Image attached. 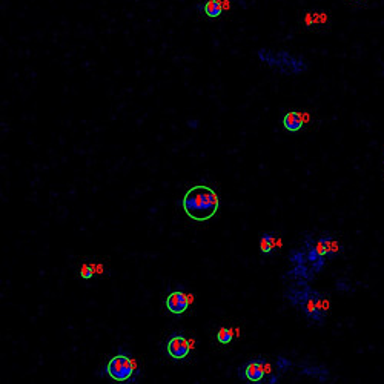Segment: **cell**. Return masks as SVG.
<instances>
[{"mask_svg": "<svg viewBox=\"0 0 384 384\" xmlns=\"http://www.w3.org/2000/svg\"><path fill=\"white\" fill-rule=\"evenodd\" d=\"M284 298L295 309L301 311L308 323L312 326H323L329 312V301L326 294H321L308 281H287Z\"/></svg>", "mask_w": 384, "mask_h": 384, "instance_id": "cell-1", "label": "cell"}, {"mask_svg": "<svg viewBox=\"0 0 384 384\" xmlns=\"http://www.w3.org/2000/svg\"><path fill=\"white\" fill-rule=\"evenodd\" d=\"M182 207L191 220L207 221L218 212L220 198L212 188L195 185L186 191L182 200Z\"/></svg>", "mask_w": 384, "mask_h": 384, "instance_id": "cell-2", "label": "cell"}, {"mask_svg": "<svg viewBox=\"0 0 384 384\" xmlns=\"http://www.w3.org/2000/svg\"><path fill=\"white\" fill-rule=\"evenodd\" d=\"M257 57L260 62L269 68H274L286 75H300L308 71V62L303 56H295L287 51H275L272 53L267 48H261L257 51Z\"/></svg>", "mask_w": 384, "mask_h": 384, "instance_id": "cell-3", "label": "cell"}, {"mask_svg": "<svg viewBox=\"0 0 384 384\" xmlns=\"http://www.w3.org/2000/svg\"><path fill=\"white\" fill-rule=\"evenodd\" d=\"M106 374L108 377L116 383H132L138 374V366L125 350H119L106 364Z\"/></svg>", "mask_w": 384, "mask_h": 384, "instance_id": "cell-4", "label": "cell"}, {"mask_svg": "<svg viewBox=\"0 0 384 384\" xmlns=\"http://www.w3.org/2000/svg\"><path fill=\"white\" fill-rule=\"evenodd\" d=\"M303 249H305V254H306L308 264L314 269L315 274H320V272L324 269L327 258L320 254V251L317 248V235L315 234L309 232L305 235V238H303Z\"/></svg>", "mask_w": 384, "mask_h": 384, "instance_id": "cell-5", "label": "cell"}, {"mask_svg": "<svg viewBox=\"0 0 384 384\" xmlns=\"http://www.w3.org/2000/svg\"><path fill=\"white\" fill-rule=\"evenodd\" d=\"M266 360H252L240 366L238 377L242 380H246L252 384H260L263 383L266 377Z\"/></svg>", "mask_w": 384, "mask_h": 384, "instance_id": "cell-6", "label": "cell"}, {"mask_svg": "<svg viewBox=\"0 0 384 384\" xmlns=\"http://www.w3.org/2000/svg\"><path fill=\"white\" fill-rule=\"evenodd\" d=\"M192 343L194 341L186 340L183 335H172L166 343V352L172 360H185L191 354Z\"/></svg>", "mask_w": 384, "mask_h": 384, "instance_id": "cell-7", "label": "cell"}, {"mask_svg": "<svg viewBox=\"0 0 384 384\" xmlns=\"http://www.w3.org/2000/svg\"><path fill=\"white\" fill-rule=\"evenodd\" d=\"M191 305L189 295L183 291H172L166 297V309L174 315H182L188 311Z\"/></svg>", "mask_w": 384, "mask_h": 384, "instance_id": "cell-8", "label": "cell"}, {"mask_svg": "<svg viewBox=\"0 0 384 384\" xmlns=\"http://www.w3.org/2000/svg\"><path fill=\"white\" fill-rule=\"evenodd\" d=\"M317 248H318L320 254L326 258L335 257V255H338V252L341 251L338 240L333 235H330L329 232H323L321 235L317 237Z\"/></svg>", "mask_w": 384, "mask_h": 384, "instance_id": "cell-9", "label": "cell"}, {"mask_svg": "<svg viewBox=\"0 0 384 384\" xmlns=\"http://www.w3.org/2000/svg\"><path fill=\"white\" fill-rule=\"evenodd\" d=\"M315 272L309 264H291V269L284 274V280L287 281H314Z\"/></svg>", "mask_w": 384, "mask_h": 384, "instance_id": "cell-10", "label": "cell"}, {"mask_svg": "<svg viewBox=\"0 0 384 384\" xmlns=\"http://www.w3.org/2000/svg\"><path fill=\"white\" fill-rule=\"evenodd\" d=\"M300 375H306L311 378H315L320 383H327L330 378V372L323 364H303L300 367Z\"/></svg>", "mask_w": 384, "mask_h": 384, "instance_id": "cell-11", "label": "cell"}, {"mask_svg": "<svg viewBox=\"0 0 384 384\" xmlns=\"http://www.w3.org/2000/svg\"><path fill=\"white\" fill-rule=\"evenodd\" d=\"M303 125H305V122H303V117L300 113H297V111H291V113H287L284 117H283V126L286 128L287 131L291 132H297L300 131Z\"/></svg>", "mask_w": 384, "mask_h": 384, "instance_id": "cell-12", "label": "cell"}, {"mask_svg": "<svg viewBox=\"0 0 384 384\" xmlns=\"http://www.w3.org/2000/svg\"><path fill=\"white\" fill-rule=\"evenodd\" d=\"M275 248V235H272L269 232H264L260 237V251L263 254H270Z\"/></svg>", "mask_w": 384, "mask_h": 384, "instance_id": "cell-13", "label": "cell"}, {"mask_svg": "<svg viewBox=\"0 0 384 384\" xmlns=\"http://www.w3.org/2000/svg\"><path fill=\"white\" fill-rule=\"evenodd\" d=\"M289 263L291 264H308L306 254L303 248H295L289 252Z\"/></svg>", "mask_w": 384, "mask_h": 384, "instance_id": "cell-14", "label": "cell"}, {"mask_svg": "<svg viewBox=\"0 0 384 384\" xmlns=\"http://www.w3.org/2000/svg\"><path fill=\"white\" fill-rule=\"evenodd\" d=\"M223 11L221 2L220 0H209L206 5H204V12L209 15V17H218Z\"/></svg>", "mask_w": 384, "mask_h": 384, "instance_id": "cell-15", "label": "cell"}, {"mask_svg": "<svg viewBox=\"0 0 384 384\" xmlns=\"http://www.w3.org/2000/svg\"><path fill=\"white\" fill-rule=\"evenodd\" d=\"M275 367H277V371H278V374L280 375H283V374H286V372H289L291 369H292V361L289 360V358H286V357H277V360H275Z\"/></svg>", "mask_w": 384, "mask_h": 384, "instance_id": "cell-16", "label": "cell"}, {"mask_svg": "<svg viewBox=\"0 0 384 384\" xmlns=\"http://www.w3.org/2000/svg\"><path fill=\"white\" fill-rule=\"evenodd\" d=\"M232 338H234V332L229 327H221L217 332V341L220 344H229L232 341Z\"/></svg>", "mask_w": 384, "mask_h": 384, "instance_id": "cell-17", "label": "cell"}, {"mask_svg": "<svg viewBox=\"0 0 384 384\" xmlns=\"http://www.w3.org/2000/svg\"><path fill=\"white\" fill-rule=\"evenodd\" d=\"M335 289H337L338 292H343V294H347L352 291L350 287V281L347 278H338L337 280V284H335Z\"/></svg>", "mask_w": 384, "mask_h": 384, "instance_id": "cell-18", "label": "cell"}, {"mask_svg": "<svg viewBox=\"0 0 384 384\" xmlns=\"http://www.w3.org/2000/svg\"><path fill=\"white\" fill-rule=\"evenodd\" d=\"M92 266H89V264H83L82 266V270H80V277H82L83 280H89V278H92Z\"/></svg>", "mask_w": 384, "mask_h": 384, "instance_id": "cell-19", "label": "cell"}]
</instances>
